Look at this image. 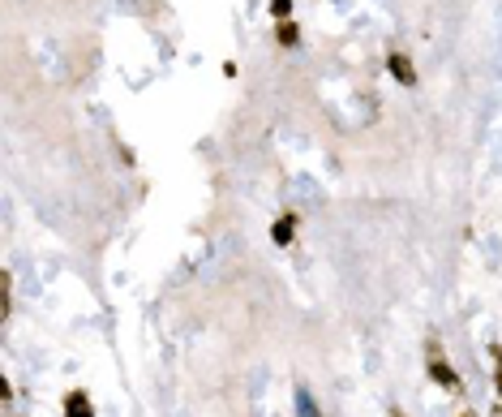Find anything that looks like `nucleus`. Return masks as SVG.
I'll list each match as a JSON object with an SVG mask.
<instances>
[{"instance_id":"obj_1","label":"nucleus","mask_w":502,"mask_h":417,"mask_svg":"<svg viewBox=\"0 0 502 417\" xmlns=\"http://www.w3.org/2000/svg\"><path fill=\"white\" fill-rule=\"evenodd\" d=\"M425 370H429V379H434L442 392H464V379L455 375V366H451V361H446L434 344H429V357H425Z\"/></svg>"},{"instance_id":"obj_2","label":"nucleus","mask_w":502,"mask_h":417,"mask_svg":"<svg viewBox=\"0 0 502 417\" xmlns=\"http://www.w3.org/2000/svg\"><path fill=\"white\" fill-rule=\"evenodd\" d=\"M297 224H301V216H297V211H284V216H279V220L270 224V241H275V245H292Z\"/></svg>"},{"instance_id":"obj_3","label":"nucleus","mask_w":502,"mask_h":417,"mask_svg":"<svg viewBox=\"0 0 502 417\" xmlns=\"http://www.w3.org/2000/svg\"><path fill=\"white\" fill-rule=\"evenodd\" d=\"M386 69H390V78L404 82V86H412V82H417V69H412V61L404 57V52H390V57H386Z\"/></svg>"},{"instance_id":"obj_4","label":"nucleus","mask_w":502,"mask_h":417,"mask_svg":"<svg viewBox=\"0 0 502 417\" xmlns=\"http://www.w3.org/2000/svg\"><path fill=\"white\" fill-rule=\"evenodd\" d=\"M292 400H297V417H322V409H318V400H313V392L305 383H297Z\"/></svg>"},{"instance_id":"obj_5","label":"nucleus","mask_w":502,"mask_h":417,"mask_svg":"<svg viewBox=\"0 0 502 417\" xmlns=\"http://www.w3.org/2000/svg\"><path fill=\"white\" fill-rule=\"evenodd\" d=\"M65 417H95L90 396H86V392H69V396H65Z\"/></svg>"},{"instance_id":"obj_6","label":"nucleus","mask_w":502,"mask_h":417,"mask_svg":"<svg viewBox=\"0 0 502 417\" xmlns=\"http://www.w3.org/2000/svg\"><path fill=\"white\" fill-rule=\"evenodd\" d=\"M275 39H279V47H297L301 43V26L297 22H279L275 26Z\"/></svg>"},{"instance_id":"obj_7","label":"nucleus","mask_w":502,"mask_h":417,"mask_svg":"<svg viewBox=\"0 0 502 417\" xmlns=\"http://www.w3.org/2000/svg\"><path fill=\"white\" fill-rule=\"evenodd\" d=\"M270 18H279V22H292V0H270Z\"/></svg>"},{"instance_id":"obj_8","label":"nucleus","mask_w":502,"mask_h":417,"mask_svg":"<svg viewBox=\"0 0 502 417\" xmlns=\"http://www.w3.org/2000/svg\"><path fill=\"white\" fill-rule=\"evenodd\" d=\"M498 396H502V366H498Z\"/></svg>"},{"instance_id":"obj_9","label":"nucleus","mask_w":502,"mask_h":417,"mask_svg":"<svg viewBox=\"0 0 502 417\" xmlns=\"http://www.w3.org/2000/svg\"><path fill=\"white\" fill-rule=\"evenodd\" d=\"M390 417H400V413H390Z\"/></svg>"}]
</instances>
